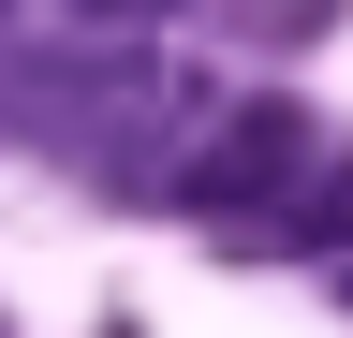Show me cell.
Listing matches in <instances>:
<instances>
[{"mask_svg": "<svg viewBox=\"0 0 353 338\" xmlns=\"http://www.w3.org/2000/svg\"><path fill=\"white\" fill-rule=\"evenodd\" d=\"M192 221H236V235H265L280 206L309 191V103L294 89H250V103H221V118H192V147H176V177H162Z\"/></svg>", "mask_w": 353, "mask_h": 338, "instance_id": "obj_1", "label": "cell"}, {"mask_svg": "<svg viewBox=\"0 0 353 338\" xmlns=\"http://www.w3.org/2000/svg\"><path fill=\"white\" fill-rule=\"evenodd\" d=\"M88 30H148V15H176V0H74Z\"/></svg>", "mask_w": 353, "mask_h": 338, "instance_id": "obj_2", "label": "cell"}, {"mask_svg": "<svg viewBox=\"0 0 353 338\" xmlns=\"http://www.w3.org/2000/svg\"><path fill=\"white\" fill-rule=\"evenodd\" d=\"M103 338H132V324H103Z\"/></svg>", "mask_w": 353, "mask_h": 338, "instance_id": "obj_3", "label": "cell"}, {"mask_svg": "<svg viewBox=\"0 0 353 338\" xmlns=\"http://www.w3.org/2000/svg\"><path fill=\"white\" fill-rule=\"evenodd\" d=\"M0 338H15V324H0Z\"/></svg>", "mask_w": 353, "mask_h": 338, "instance_id": "obj_4", "label": "cell"}]
</instances>
